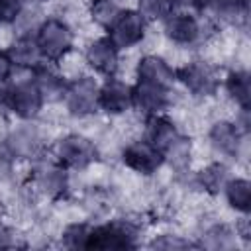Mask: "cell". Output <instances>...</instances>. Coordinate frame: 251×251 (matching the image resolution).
Masks as SVG:
<instances>
[{"label": "cell", "instance_id": "cell-1", "mask_svg": "<svg viewBox=\"0 0 251 251\" xmlns=\"http://www.w3.org/2000/svg\"><path fill=\"white\" fill-rule=\"evenodd\" d=\"M143 139H147L157 151H161L165 161H171V163L175 161L176 165H180L188 157L186 139L178 131L176 124L173 120H169L165 114L145 118V135H143Z\"/></svg>", "mask_w": 251, "mask_h": 251}, {"label": "cell", "instance_id": "cell-2", "mask_svg": "<svg viewBox=\"0 0 251 251\" xmlns=\"http://www.w3.org/2000/svg\"><path fill=\"white\" fill-rule=\"evenodd\" d=\"M139 226L127 218H116L90 227L86 249H135Z\"/></svg>", "mask_w": 251, "mask_h": 251}, {"label": "cell", "instance_id": "cell-3", "mask_svg": "<svg viewBox=\"0 0 251 251\" xmlns=\"http://www.w3.org/2000/svg\"><path fill=\"white\" fill-rule=\"evenodd\" d=\"M51 157L67 171H84L98 161L100 153L92 139L80 133H67L55 141Z\"/></svg>", "mask_w": 251, "mask_h": 251}, {"label": "cell", "instance_id": "cell-4", "mask_svg": "<svg viewBox=\"0 0 251 251\" xmlns=\"http://www.w3.org/2000/svg\"><path fill=\"white\" fill-rule=\"evenodd\" d=\"M35 41L45 61H61L75 45L73 27L61 18H45L35 29Z\"/></svg>", "mask_w": 251, "mask_h": 251}, {"label": "cell", "instance_id": "cell-5", "mask_svg": "<svg viewBox=\"0 0 251 251\" xmlns=\"http://www.w3.org/2000/svg\"><path fill=\"white\" fill-rule=\"evenodd\" d=\"M31 184L45 198L63 200V198H67L69 186H71L69 171L63 165H59L53 157H43L41 155V157L33 159Z\"/></svg>", "mask_w": 251, "mask_h": 251}, {"label": "cell", "instance_id": "cell-6", "mask_svg": "<svg viewBox=\"0 0 251 251\" xmlns=\"http://www.w3.org/2000/svg\"><path fill=\"white\" fill-rule=\"evenodd\" d=\"M0 102L8 112H12L16 118H20L24 122L35 120L45 104L41 92L37 90V86L33 84L31 78L6 86L0 94Z\"/></svg>", "mask_w": 251, "mask_h": 251}, {"label": "cell", "instance_id": "cell-7", "mask_svg": "<svg viewBox=\"0 0 251 251\" xmlns=\"http://www.w3.org/2000/svg\"><path fill=\"white\" fill-rule=\"evenodd\" d=\"M175 75H176V82H180L196 98H210L220 90L218 71L206 61L194 59L175 69Z\"/></svg>", "mask_w": 251, "mask_h": 251}, {"label": "cell", "instance_id": "cell-8", "mask_svg": "<svg viewBox=\"0 0 251 251\" xmlns=\"http://www.w3.org/2000/svg\"><path fill=\"white\" fill-rule=\"evenodd\" d=\"M98 90L100 84L92 76H76L73 80H67L63 102L71 116L75 118H86L94 112H98Z\"/></svg>", "mask_w": 251, "mask_h": 251}, {"label": "cell", "instance_id": "cell-9", "mask_svg": "<svg viewBox=\"0 0 251 251\" xmlns=\"http://www.w3.org/2000/svg\"><path fill=\"white\" fill-rule=\"evenodd\" d=\"M122 163L141 176H151L165 165V157L147 139H137L122 149Z\"/></svg>", "mask_w": 251, "mask_h": 251}, {"label": "cell", "instance_id": "cell-10", "mask_svg": "<svg viewBox=\"0 0 251 251\" xmlns=\"http://www.w3.org/2000/svg\"><path fill=\"white\" fill-rule=\"evenodd\" d=\"M145 29H147V20L137 10L126 8L122 16L116 20V24L108 29V37L120 51H124L141 43V39L145 37Z\"/></svg>", "mask_w": 251, "mask_h": 251}, {"label": "cell", "instance_id": "cell-11", "mask_svg": "<svg viewBox=\"0 0 251 251\" xmlns=\"http://www.w3.org/2000/svg\"><path fill=\"white\" fill-rule=\"evenodd\" d=\"M163 31L167 35L169 41L182 45V47H190L194 43H198L202 39V24L198 22L196 16L188 14V12H173L163 20Z\"/></svg>", "mask_w": 251, "mask_h": 251}, {"label": "cell", "instance_id": "cell-12", "mask_svg": "<svg viewBox=\"0 0 251 251\" xmlns=\"http://www.w3.org/2000/svg\"><path fill=\"white\" fill-rule=\"evenodd\" d=\"M98 108L110 116H120L131 110V84L114 76H106L98 90Z\"/></svg>", "mask_w": 251, "mask_h": 251}, {"label": "cell", "instance_id": "cell-13", "mask_svg": "<svg viewBox=\"0 0 251 251\" xmlns=\"http://www.w3.org/2000/svg\"><path fill=\"white\" fill-rule=\"evenodd\" d=\"M171 90L135 82L131 84V108L137 110L143 118H151L157 114H165L171 104Z\"/></svg>", "mask_w": 251, "mask_h": 251}, {"label": "cell", "instance_id": "cell-14", "mask_svg": "<svg viewBox=\"0 0 251 251\" xmlns=\"http://www.w3.org/2000/svg\"><path fill=\"white\" fill-rule=\"evenodd\" d=\"M84 61L90 69L104 76H114L120 65V49L112 43L108 35L90 41L84 49Z\"/></svg>", "mask_w": 251, "mask_h": 251}, {"label": "cell", "instance_id": "cell-15", "mask_svg": "<svg viewBox=\"0 0 251 251\" xmlns=\"http://www.w3.org/2000/svg\"><path fill=\"white\" fill-rule=\"evenodd\" d=\"M208 139L216 153H220L224 157L237 159L239 151H241V143H243V129L235 122L218 120L210 126Z\"/></svg>", "mask_w": 251, "mask_h": 251}, {"label": "cell", "instance_id": "cell-16", "mask_svg": "<svg viewBox=\"0 0 251 251\" xmlns=\"http://www.w3.org/2000/svg\"><path fill=\"white\" fill-rule=\"evenodd\" d=\"M135 76H137V82L159 86L165 90H171L176 82L175 69L159 55H143L137 63Z\"/></svg>", "mask_w": 251, "mask_h": 251}, {"label": "cell", "instance_id": "cell-17", "mask_svg": "<svg viewBox=\"0 0 251 251\" xmlns=\"http://www.w3.org/2000/svg\"><path fill=\"white\" fill-rule=\"evenodd\" d=\"M31 80L37 86V90L41 92L43 100H61L65 86H67V78L59 73V69L55 67V63L51 61H43L39 63L35 69H31Z\"/></svg>", "mask_w": 251, "mask_h": 251}, {"label": "cell", "instance_id": "cell-18", "mask_svg": "<svg viewBox=\"0 0 251 251\" xmlns=\"http://www.w3.org/2000/svg\"><path fill=\"white\" fill-rule=\"evenodd\" d=\"M14 67L18 69H35L39 63H43V55L39 51V45L35 41V33H22L18 35L12 45L6 49Z\"/></svg>", "mask_w": 251, "mask_h": 251}, {"label": "cell", "instance_id": "cell-19", "mask_svg": "<svg viewBox=\"0 0 251 251\" xmlns=\"http://www.w3.org/2000/svg\"><path fill=\"white\" fill-rule=\"evenodd\" d=\"M220 24L226 25H245L249 18V0H212L206 8Z\"/></svg>", "mask_w": 251, "mask_h": 251}, {"label": "cell", "instance_id": "cell-20", "mask_svg": "<svg viewBox=\"0 0 251 251\" xmlns=\"http://www.w3.org/2000/svg\"><path fill=\"white\" fill-rule=\"evenodd\" d=\"M224 88H226L227 96L235 102V106L241 112L249 114V108H251V76H249V73L243 69L229 71L224 78Z\"/></svg>", "mask_w": 251, "mask_h": 251}, {"label": "cell", "instance_id": "cell-21", "mask_svg": "<svg viewBox=\"0 0 251 251\" xmlns=\"http://www.w3.org/2000/svg\"><path fill=\"white\" fill-rule=\"evenodd\" d=\"M6 149L12 153L14 159L18 157H25V159H37L41 157V143H39V135L35 129L31 127H22L18 131H14L8 141H6Z\"/></svg>", "mask_w": 251, "mask_h": 251}, {"label": "cell", "instance_id": "cell-22", "mask_svg": "<svg viewBox=\"0 0 251 251\" xmlns=\"http://www.w3.org/2000/svg\"><path fill=\"white\" fill-rule=\"evenodd\" d=\"M229 208L239 214H249L251 210V182L243 176H229L222 188Z\"/></svg>", "mask_w": 251, "mask_h": 251}, {"label": "cell", "instance_id": "cell-23", "mask_svg": "<svg viewBox=\"0 0 251 251\" xmlns=\"http://www.w3.org/2000/svg\"><path fill=\"white\" fill-rule=\"evenodd\" d=\"M227 178H229V171L224 163H212L204 167L200 173H196L198 186L206 190L208 194H220Z\"/></svg>", "mask_w": 251, "mask_h": 251}, {"label": "cell", "instance_id": "cell-24", "mask_svg": "<svg viewBox=\"0 0 251 251\" xmlns=\"http://www.w3.org/2000/svg\"><path fill=\"white\" fill-rule=\"evenodd\" d=\"M90 18L96 25H100L102 29H110L116 20L122 16V12L126 10L120 0H90Z\"/></svg>", "mask_w": 251, "mask_h": 251}, {"label": "cell", "instance_id": "cell-25", "mask_svg": "<svg viewBox=\"0 0 251 251\" xmlns=\"http://www.w3.org/2000/svg\"><path fill=\"white\" fill-rule=\"evenodd\" d=\"M176 8V0H137V12L147 22L165 20L169 14H173Z\"/></svg>", "mask_w": 251, "mask_h": 251}, {"label": "cell", "instance_id": "cell-26", "mask_svg": "<svg viewBox=\"0 0 251 251\" xmlns=\"http://www.w3.org/2000/svg\"><path fill=\"white\" fill-rule=\"evenodd\" d=\"M90 224L84 222H73L69 224L61 233V243L67 249H86L88 235H90Z\"/></svg>", "mask_w": 251, "mask_h": 251}, {"label": "cell", "instance_id": "cell-27", "mask_svg": "<svg viewBox=\"0 0 251 251\" xmlns=\"http://www.w3.org/2000/svg\"><path fill=\"white\" fill-rule=\"evenodd\" d=\"M149 247L153 249H190V247H200V243H194L182 235H175V233H163V235H157Z\"/></svg>", "mask_w": 251, "mask_h": 251}, {"label": "cell", "instance_id": "cell-28", "mask_svg": "<svg viewBox=\"0 0 251 251\" xmlns=\"http://www.w3.org/2000/svg\"><path fill=\"white\" fill-rule=\"evenodd\" d=\"M22 10H24V0H0V25L16 22Z\"/></svg>", "mask_w": 251, "mask_h": 251}, {"label": "cell", "instance_id": "cell-29", "mask_svg": "<svg viewBox=\"0 0 251 251\" xmlns=\"http://www.w3.org/2000/svg\"><path fill=\"white\" fill-rule=\"evenodd\" d=\"M24 245L25 243L22 241V235L0 220V249H18Z\"/></svg>", "mask_w": 251, "mask_h": 251}, {"label": "cell", "instance_id": "cell-30", "mask_svg": "<svg viewBox=\"0 0 251 251\" xmlns=\"http://www.w3.org/2000/svg\"><path fill=\"white\" fill-rule=\"evenodd\" d=\"M12 165H14L12 153L6 147L0 149V182L10 180V176H12Z\"/></svg>", "mask_w": 251, "mask_h": 251}, {"label": "cell", "instance_id": "cell-31", "mask_svg": "<svg viewBox=\"0 0 251 251\" xmlns=\"http://www.w3.org/2000/svg\"><path fill=\"white\" fill-rule=\"evenodd\" d=\"M14 71V63L8 55V51H0V84H4Z\"/></svg>", "mask_w": 251, "mask_h": 251}, {"label": "cell", "instance_id": "cell-32", "mask_svg": "<svg viewBox=\"0 0 251 251\" xmlns=\"http://www.w3.org/2000/svg\"><path fill=\"white\" fill-rule=\"evenodd\" d=\"M186 2H188V4H190L194 10H198V12H204L212 0H186Z\"/></svg>", "mask_w": 251, "mask_h": 251}, {"label": "cell", "instance_id": "cell-33", "mask_svg": "<svg viewBox=\"0 0 251 251\" xmlns=\"http://www.w3.org/2000/svg\"><path fill=\"white\" fill-rule=\"evenodd\" d=\"M4 210H6V208H4V202L0 200V220H2V216H4Z\"/></svg>", "mask_w": 251, "mask_h": 251}]
</instances>
